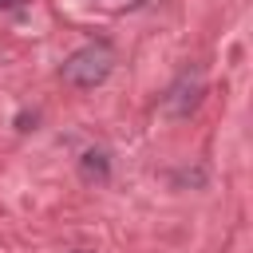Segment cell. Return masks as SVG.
<instances>
[{"instance_id":"1","label":"cell","mask_w":253,"mask_h":253,"mask_svg":"<svg viewBox=\"0 0 253 253\" xmlns=\"http://www.w3.org/2000/svg\"><path fill=\"white\" fill-rule=\"evenodd\" d=\"M111 71H115V55H111V47H107V43H83V47H75V51L63 59L59 79H63L67 87L91 91V87H99Z\"/></svg>"},{"instance_id":"2","label":"cell","mask_w":253,"mask_h":253,"mask_svg":"<svg viewBox=\"0 0 253 253\" xmlns=\"http://www.w3.org/2000/svg\"><path fill=\"white\" fill-rule=\"evenodd\" d=\"M202 99H206V75H202V67H186V71L166 87L162 111L174 115V119H190V115L202 107Z\"/></svg>"},{"instance_id":"3","label":"cell","mask_w":253,"mask_h":253,"mask_svg":"<svg viewBox=\"0 0 253 253\" xmlns=\"http://www.w3.org/2000/svg\"><path fill=\"white\" fill-rule=\"evenodd\" d=\"M79 178H83L87 186H103V182L111 178V154L99 150V146L83 150V154H79Z\"/></svg>"},{"instance_id":"4","label":"cell","mask_w":253,"mask_h":253,"mask_svg":"<svg viewBox=\"0 0 253 253\" xmlns=\"http://www.w3.org/2000/svg\"><path fill=\"white\" fill-rule=\"evenodd\" d=\"M71 253H87V249H71Z\"/></svg>"}]
</instances>
